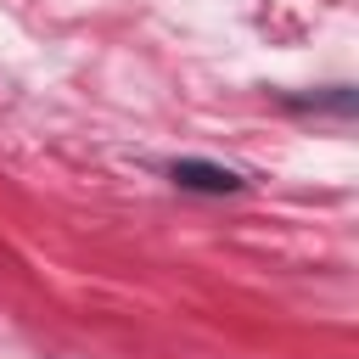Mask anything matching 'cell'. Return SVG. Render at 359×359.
Masks as SVG:
<instances>
[{"instance_id":"1","label":"cell","mask_w":359,"mask_h":359,"mask_svg":"<svg viewBox=\"0 0 359 359\" xmlns=\"http://www.w3.org/2000/svg\"><path fill=\"white\" fill-rule=\"evenodd\" d=\"M174 180L191 191H236L241 185L230 168H213V163H174Z\"/></svg>"}]
</instances>
